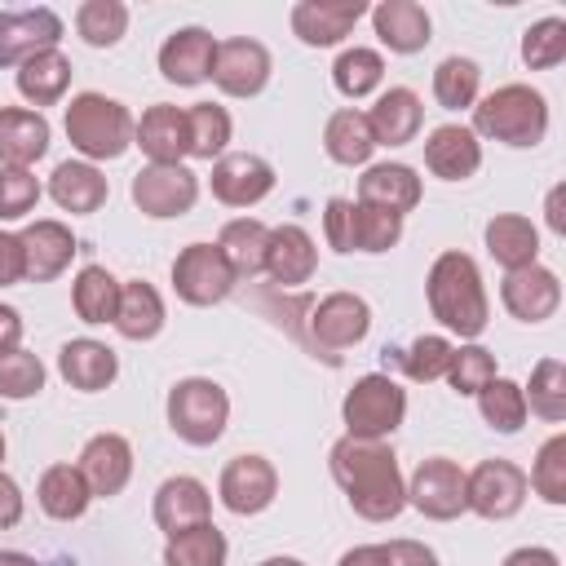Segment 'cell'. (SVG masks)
<instances>
[{"mask_svg":"<svg viewBox=\"0 0 566 566\" xmlns=\"http://www.w3.org/2000/svg\"><path fill=\"white\" fill-rule=\"evenodd\" d=\"M327 464H332V478L358 517L394 522L407 509V482H402V469H398V455L389 442L345 433L340 442H332Z\"/></svg>","mask_w":566,"mask_h":566,"instance_id":"cell-1","label":"cell"},{"mask_svg":"<svg viewBox=\"0 0 566 566\" xmlns=\"http://www.w3.org/2000/svg\"><path fill=\"white\" fill-rule=\"evenodd\" d=\"M424 296H429V314H433L447 332H455L460 340H473V336L486 332L491 301H486L478 261H473L469 252H442V256L429 265Z\"/></svg>","mask_w":566,"mask_h":566,"instance_id":"cell-2","label":"cell"},{"mask_svg":"<svg viewBox=\"0 0 566 566\" xmlns=\"http://www.w3.org/2000/svg\"><path fill=\"white\" fill-rule=\"evenodd\" d=\"M473 133L504 146H539L548 133V102L531 84H500L473 102Z\"/></svg>","mask_w":566,"mask_h":566,"instance_id":"cell-3","label":"cell"},{"mask_svg":"<svg viewBox=\"0 0 566 566\" xmlns=\"http://www.w3.org/2000/svg\"><path fill=\"white\" fill-rule=\"evenodd\" d=\"M62 128H66L71 146L88 164H97V159H119L133 146L137 119L128 115L124 102H115L106 93H75L66 115H62Z\"/></svg>","mask_w":566,"mask_h":566,"instance_id":"cell-4","label":"cell"},{"mask_svg":"<svg viewBox=\"0 0 566 566\" xmlns=\"http://www.w3.org/2000/svg\"><path fill=\"white\" fill-rule=\"evenodd\" d=\"M230 420V398L217 380L208 376H186L168 389V424L181 442L190 447H212L226 433Z\"/></svg>","mask_w":566,"mask_h":566,"instance_id":"cell-5","label":"cell"},{"mask_svg":"<svg viewBox=\"0 0 566 566\" xmlns=\"http://www.w3.org/2000/svg\"><path fill=\"white\" fill-rule=\"evenodd\" d=\"M407 416V389L385 376V371H371V376H358L354 389L345 394L340 402V420H345V433L349 438H376L385 442Z\"/></svg>","mask_w":566,"mask_h":566,"instance_id":"cell-6","label":"cell"},{"mask_svg":"<svg viewBox=\"0 0 566 566\" xmlns=\"http://www.w3.org/2000/svg\"><path fill=\"white\" fill-rule=\"evenodd\" d=\"M531 486H526V473L513 464V460H482L478 469L464 473V500L478 517L486 522H504L513 517L522 504H526Z\"/></svg>","mask_w":566,"mask_h":566,"instance_id":"cell-7","label":"cell"},{"mask_svg":"<svg viewBox=\"0 0 566 566\" xmlns=\"http://www.w3.org/2000/svg\"><path fill=\"white\" fill-rule=\"evenodd\" d=\"M234 287V270L226 265L217 243H186L172 261V292L186 305H217Z\"/></svg>","mask_w":566,"mask_h":566,"instance_id":"cell-8","label":"cell"},{"mask_svg":"<svg viewBox=\"0 0 566 566\" xmlns=\"http://www.w3.org/2000/svg\"><path fill=\"white\" fill-rule=\"evenodd\" d=\"M305 327H310V345L336 358L340 349H354V345L367 336V327H371V305H367L363 296H354V292H327V296L310 310Z\"/></svg>","mask_w":566,"mask_h":566,"instance_id":"cell-9","label":"cell"},{"mask_svg":"<svg viewBox=\"0 0 566 566\" xmlns=\"http://www.w3.org/2000/svg\"><path fill=\"white\" fill-rule=\"evenodd\" d=\"M195 199H199V177L186 164H146L133 172V203L155 221L190 212Z\"/></svg>","mask_w":566,"mask_h":566,"instance_id":"cell-10","label":"cell"},{"mask_svg":"<svg viewBox=\"0 0 566 566\" xmlns=\"http://www.w3.org/2000/svg\"><path fill=\"white\" fill-rule=\"evenodd\" d=\"M407 504L433 522H451L469 509L464 500V469L447 455H429L416 464L411 482H407Z\"/></svg>","mask_w":566,"mask_h":566,"instance_id":"cell-11","label":"cell"},{"mask_svg":"<svg viewBox=\"0 0 566 566\" xmlns=\"http://www.w3.org/2000/svg\"><path fill=\"white\" fill-rule=\"evenodd\" d=\"M226 97H256L270 84V53L261 40L234 35V40H217V57H212V75H208Z\"/></svg>","mask_w":566,"mask_h":566,"instance_id":"cell-12","label":"cell"},{"mask_svg":"<svg viewBox=\"0 0 566 566\" xmlns=\"http://www.w3.org/2000/svg\"><path fill=\"white\" fill-rule=\"evenodd\" d=\"M217 495L239 517L265 513L274 504V495H279V473H274V464L265 455H234L217 478Z\"/></svg>","mask_w":566,"mask_h":566,"instance_id":"cell-13","label":"cell"},{"mask_svg":"<svg viewBox=\"0 0 566 566\" xmlns=\"http://www.w3.org/2000/svg\"><path fill=\"white\" fill-rule=\"evenodd\" d=\"M62 18L49 4L35 9H0V66H22L27 57L57 49Z\"/></svg>","mask_w":566,"mask_h":566,"instance_id":"cell-14","label":"cell"},{"mask_svg":"<svg viewBox=\"0 0 566 566\" xmlns=\"http://www.w3.org/2000/svg\"><path fill=\"white\" fill-rule=\"evenodd\" d=\"M212 199L226 203V208H252L261 203L270 190H274V168L252 155V150H226L217 164H212Z\"/></svg>","mask_w":566,"mask_h":566,"instance_id":"cell-15","label":"cell"},{"mask_svg":"<svg viewBox=\"0 0 566 566\" xmlns=\"http://www.w3.org/2000/svg\"><path fill=\"white\" fill-rule=\"evenodd\" d=\"M500 301L504 310L517 318V323H544L557 314L562 305V283L548 265L531 261L522 270H504V283H500Z\"/></svg>","mask_w":566,"mask_h":566,"instance_id":"cell-16","label":"cell"},{"mask_svg":"<svg viewBox=\"0 0 566 566\" xmlns=\"http://www.w3.org/2000/svg\"><path fill=\"white\" fill-rule=\"evenodd\" d=\"M363 13H367L363 0H301L292 4V31L301 44L327 49V44H340Z\"/></svg>","mask_w":566,"mask_h":566,"instance_id":"cell-17","label":"cell"},{"mask_svg":"<svg viewBox=\"0 0 566 566\" xmlns=\"http://www.w3.org/2000/svg\"><path fill=\"white\" fill-rule=\"evenodd\" d=\"M75 469L84 473V482H88L93 495L111 500V495H119V491L128 486V478H133V447H128L124 433H97V438L84 442Z\"/></svg>","mask_w":566,"mask_h":566,"instance_id":"cell-18","label":"cell"},{"mask_svg":"<svg viewBox=\"0 0 566 566\" xmlns=\"http://www.w3.org/2000/svg\"><path fill=\"white\" fill-rule=\"evenodd\" d=\"M155 526L164 535H181L199 522H212V495L199 478L190 473H177V478H164L159 491H155Z\"/></svg>","mask_w":566,"mask_h":566,"instance_id":"cell-19","label":"cell"},{"mask_svg":"<svg viewBox=\"0 0 566 566\" xmlns=\"http://www.w3.org/2000/svg\"><path fill=\"white\" fill-rule=\"evenodd\" d=\"M212 57H217V40L203 27H181L159 44V71L168 84L195 88L212 75Z\"/></svg>","mask_w":566,"mask_h":566,"instance_id":"cell-20","label":"cell"},{"mask_svg":"<svg viewBox=\"0 0 566 566\" xmlns=\"http://www.w3.org/2000/svg\"><path fill=\"white\" fill-rule=\"evenodd\" d=\"M424 168L442 181H469L482 168V142L464 124H438L424 137Z\"/></svg>","mask_w":566,"mask_h":566,"instance_id":"cell-21","label":"cell"},{"mask_svg":"<svg viewBox=\"0 0 566 566\" xmlns=\"http://www.w3.org/2000/svg\"><path fill=\"white\" fill-rule=\"evenodd\" d=\"M18 239H22V261H27V279H31V283L57 279V274L71 265V256L80 252L71 226H62V221H53V217L31 221Z\"/></svg>","mask_w":566,"mask_h":566,"instance_id":"cell-22","label":"cell"},{"mask_svg":"<svg viewBox=\"0 0 566 566\" xmlns=\"http://www.w3.org/2000/svg\"><path fill=\"white\" fill-rule=\"evenodd\" d=\"M133 146H142V155L150 164H181V155H190V133H186V111L155 102L150 111H142L137 128H133Z\"/></svg>","mask_w":566,"mask_h":566,"instance_id":"cell-23","label":"cell"},{"mask_svg":"<svg viewBox=\"0 0 566 566\" xmlns=\"http://www.w3.org/2000/svg\"><path fill=\"white\" fill-rule=\"evenodd\" d=\"M318 270V248L310 239V230L301 226H274L270 230V243H265V274L279 283V287H301L310 283Z\"/></svg>","mask_w":566,"mask_h":566,"instance_id":"cell-24","label":"cell"},{"mask_svg":"<svg viewBox=\"0 0 566 566\" xmlns=\"http://www.w3.org/2000/svg\"><path fill=\"white\" fill-rule=\"evenodd\" d=\"M106 195H111V186H106L102 168L88 164V159H62V164L53 168V177H49V199H53L62 212H71V217L97 212V208L106 203Z\"/></svg>","mask_w":566,"mask_h":566,"instance_id":"cell-25","label":"cell"},{"mask_svg":"<svg viewBox=\"0 0 566 566\" xmlns=\"http://www.w3.org/2000/svg\"><path fill=\"white\" fill-rule=\"evenodd\" d=\"M57 371H62V380H66L71 389L97 394V389H106V385L119 376V358H115L111 345H102V340H93V336H75V340H66V345L57 349Z\"/></svg>","mask_w":566,"mask_h":566,"instance_id":"cell-26","label":"cell"},{"mask_svg":"<svg viewBox=\"0 0 566 566\" xmlns=\"http://www.w3.org/2000/svg\"><path fill=\"white\" fill-rule=\"evenodd\" d=\"M49 150V119L27 106H0V168H31Z\"/></svg>","mask_w":566,"mask_h":566,"instance_id":"cell-27","label":"cell"},{"mask_svg":"<svg viewBox=\"0 0 566 566\" xmlns=\"http://www.w3.org/2000/svg\"><path fill=\"white\" fill-rule=\"evenodd\" d=\"M371 27L389 53H420L433 31L424 4H416V0H380L371 9Z\"/></svg>","mask_w":566,"mask_h":566,"instance_id":"cell-28","label":"cell"},{"mask_svg":"<svg viewBox=\"0 0 566 566\" xmlns=\"http://www.w3.org/2000/svg\"><path fill=\"white\" fill-rule=\"evenodd\" d=\"M358 203L385 208L394 217L411 212L420 203V177L407 164H367V172L358 177Z\"/></svg>","mask_w":566,"mask_h":566,"instance_id":"cell-29","label":"cell"},{"mask_svg":"<svg viewBox=\"0 0 566 566\" xmlns=\"http://www.w3.org/2000/svg\"><path fill=\"white\" fill-rule=\"evenodd\" d=\"M367 124H371L376 146H407V142H416V133L424 124V106L411 88H385L376 97V106L367 111Z\"/></svg>","mask_w":566,"mask_h":566,"instance_id":"cell-30","label":"cell"},{"mask_svg":"<svg viewBox=\"0 0 566 566\" xmlns=\"http://www.w3.org/2000/svg\"><path fill=\"white\" fill-rule=\"evenodd\" d=\"M164 327V296L146 279L119 283V310H115V332L124 340H155Z\"/></svg>","mask_w":566,"mask_h":566,"instance_id":"cell-31","label":"cell"},{"mask_svg":"<svg viewBox=\"0 0 566 566\" xmlns=\"http://www.w3.org/2000/svg\"><path fill=\"white\" fill-rule=\"evenodd\" d=\"M35 500H40V509H44L53 522H75V517H84L93 491H88V482H84V473H80L75 464H49V469L40 473Z\"/></svg>","mask_w":566,"mask_h":566,"instance_id":"cell-32","label":"cell"},{"mask_svg":"<svg viewBox=\"0 0 566 566\" xmlns=\"http://www.w3.org/2000/svg\"><path fill=\"white\" fill-rule=\"evenodd\" d=\"M71 88V57L62 49H44L18 66V93L31 106H53Z\"/></svg>","mask_w":566,"mask_h":566,"instance_id":"cell-33","label":"cell"},{"mask_svg":"<svg viewBox=\"0 0 566 566\" xmlns=\"http://www.w3.org/2000/svg\"><path fill=\"white\" fill-rule=\"evenodd\" d=\"M323 150L345 164V168H358L371 159L376 150V137H371V124H367V111H354V106H340L327 115V128H323Z\"/></svg>","mask_w":566,"mask_h":566,"instance_id":"cell-34","label":"cell"},{"mask_svg":"<svg viewBox=\"0 0 566 566\" xmlns=\"http://www.w3.org/2000/svg\"><path fill=\"white\" fill-rule=\"evenodd\" d=\"M486 252L504 265V270H522L539 256V230L531 217L517 212H500L486 221Z\"/></svg>","mask_w":566,"mask_h":566,"instance_id":"cell-35","label":"cell"},{"mask_svg":"<svg viewBox=\"0 0 566 566\" xmlns=\"http://www.w3.org/2000/svg\"><path fill=\"white\" fill-rule=\"evenodd\" d=\"M265 243H270V230L252 217H234L226 221L217 248L226 256V265L234 270V279H252V274H265Z\"/></svg>","mask_w":566,"mask_h":566,"instance_id":"cell-36","label":"cell"},{"mask_svg":"<svg viewBox=\"0 0 566 566\" xmlns=\"http://www.w3.org/2000/svg\"><path fill=\"white\" fill-rule=\"evenodd\" d=\"M71 305L80 314V323H115V310H119V279L106 270V265H84L75 274V287H71Z\"/></svg>","mask_w":566,"mask_h":566,"instance_id":"cell-37","label":"cell"},{"mask_svg":"<svg viewBox=\"0 0 566 566\" xmlns=\"http://www.w3.org/2000/svg\"><path fill=\"white\" fill-rule=\"evenodd\" d=\"M226 557H230V544L212 522L168 535L164 544V566H226Z\"/></svg>","mask_w":566,"mask_h":566,"instance_id":"cell-38","label":"cell"},{"mask_svg":"<svg viewBox=\"0 0 566 566\" xmlns=\"http://www.w3.org/2000/svg\"><path fill=\"white\" fill-rule=\"evenodd\" d=\"M380 80H385V57H380L376 49L354 44V49H345V53L332 62V84H336V93H345V97H354V102L367 97V93H376Z\"/></svg>","mask_w":566,"mask_h":566,"instance_id":"cell-39","label":"cell"},{"mask_svg":"<svg viewBox=\"0 0 566 566\" xmlns=\"http://www.w3.org/2000/svg\"><path fill=\"white\" fill-rule=\"evenodd\" d=\"M186 133H190V155H195V159H221L226 146H230L234 124H230L226 106H217V102H195V106L186 111Z\"/></svg>","mask_w":566,"mask_h":566,"instance_id":"cell-40","label":"cell"},{"mask_svg":"<svg viewBox=\"0 0 566 566\" xmlns=\"http://www.w3.org/2000/svg\"><path fill=\"white\" fill-rule=\"evenodd\" d=\"M75 31L93 49H111L128 31V4L124 0H84L75 9Z\"/></svg>","mask_w":566,"mask_h":566,"instance_id":"cell-41","label":"cell"},{"mask_svg":"<svg viewBox=\"0 0 566 566\" xmlns=\"http://www.w3.org/2000/svg\"><path fill=\"white\" fill-rule=\"evenodd\" d=\"M478 88H482V71H478L473 57L451 53V57L438 62V71H433V97H438V106L464 111V106L478 102Z\"/></svg>","mask_w":566,"mask_h":566,"instance_id":"cell-42","label":"cell"},{"mask_svg":"<svg viewBox=\"0 0 566 566\" xmlns=\"http://www.w3.org/2000/svg\"><path fill=\"white\" fill-rule=\"evenodd\" d=\"M522 394H526V411H535L539 420H548V424L566 420V367L557 358H539L531 371V385Z\"/></svg>","mask_w":566,"mask_h":566,"instance_id":"cell-43","label":"cell"},{"mask_svg":"<svg viewBox=\"0 0 566 566\" xmlns=\"http://www.w3.org/2000/svg\"><path fill=\"white\" fill-rule=\"evenodd\" d=\"M473 398H478L482 420H486L495 433H517V429L526 424V394H522L517 380L495 376V380H491L486 389H478Z\"/></svg>","mask_w":566,"mask_h":566,"instance_id":"cell-44","label":"cell"},{"mask_svg":"<svg viewBox=\"0 0 566 566\" xmlns=\"http://www.w3.org/2000/svg\"><path fill=\"white\" fill-rule=\"evenodd\" d=\"M526 486L544 500V504H566V433H553L539 451L535 464L526 473Z\"/></svg>","mask_w":566,"mask_h":566,"instance_id":"cell-45","label":"cell"},{"mask_svg":"<svg viewBox=\"0 0 566 566\" xmlns=\"http://www.w3.org/2000/svg\"><path fill=\"white\" fill-rule=\"evenodd\" d=\"M402 239V217L354 199V252H389Z\"/></svg>","mask_w":566,"mask_h":566,"instance_id":"cell-46","label":"cell"},{"mask_svg":"<svg viewBox=\"0 0 566 566\" xmlns=\"http://www.w3.org/2000/svg\"><path fill=\"white\" fill-rule=\"evenodd\" d=\"M40 389H44V363L35 354H27L22 345L4 349L0 354V398L22 402V398H35Z\"/></svg>","mask_w":566,"mask_h":566,"instance_id":"cell-47","label":"cell"},{"mask_svg":"<svg viewBox=\"0 0 566 566\" xmlns=\"http://www.w3.org/2000/svg\"><path fill=\"white\" fill-rule=\"evenodd\" d=\"M566 57V22L562 18H539L522 35V62L531 71H553Z\"/></svg>","mask_w":566,"mask_h":566,"instance_id":"cell-48","label":"cell"},{"mask_svg":"<svg viewBox=\"0 0 566 566\" xmlns=\"http://www.w3.org/2000/svg\"><path fill=\"white\" fill-rule=\"evenodd\" d=\"M495 380V354L491 349H482V345H460L455 354H451V367H447V385L455 389V394H478V389H486Z\"/></svg>","mask_w":566,"mask_h":566,"instance_id":"cell-49","label":"cell"},{"mask_svg":"<svg viewBox=\"0 0 566 566\" xmlns=\"http://www.w3.org/2000/svg\"><path fill=\"white\" fill-rule=\"evenodd\" d=\"M451 354H455V345L447 340V336H416L407 349H402V371L411 376V380H442L447 376V367H451Z\"/></svg>","mask_w":566,"mask_h":566,"instance_id":"cell-50","label":"cell"},{"mask_svg":"<svg viewBox=\"0 0 566 566\" xmlns=\"http://www.w3.org/2000/svg\"><path fill=\"white\" fill-rule=\"evenodd\" d=\"M40 181L31 168H0V221H22L40 203Z\"/></svg>","mask_w":566,"mask_h":566,"instance_id":"cell-51","label":"cell"},{"mask_svg":"<svg viewBox=\"0 0 566 566\" xmlns=\"http://www.w3.org/2000/svg\"><path fill=\"white\" fill-rule=\"evenodd\" d=\"M323 234L332 252H354V199H327L323 208Z\"/></svg>","mask_w":566,"mask_h":566,"instance_id":"cell-52","label":"cell"},{"mask_svg":"<svg viewBox=\"0 0 566 566\" xmlns=\"http://www.w3.org/2000/svg\"><path fill=\"white\" fill-rule=\"evenodd\" d=\"M27 279V261H22V239L0 230V287H13Z\"/></svg>","mask_w":566,"mask_h":566,"instance_id":"cell-53","label":"cell"},{"mask_svg":"<svg viewBox=\"0 0 566 566\" xmlns=\"http://www.w3.org/2000/svg\"><path fill=\"white\" fill-rule=\"evenodd\" d=\"M385 557H389V566H438V553L420 539H389Z\"/></svg>","mask_w":566,"mask_h":566,"instance_id":"cell-54","label":"cell"},{"mask_svg":"<svg viewBox=\"0 0 566 566\" xmlns=\"http://www.w3.org/2000/svg\"><path fill=\"white\" fill-rule=\"evenodd\" d=\"M18 522H22V491L9 473H0V531H9Z\"/></svg>","mask_w":566,"mask_h":566,"instance_id":"cell-55","label":"cell"},{"mask_svg":"<svg viewBox=\"0 0 566 566\" xmlns=\"http://www.w3.org/2000/svg\"><path fill=\"white\" fill-rule=\"evenodd\" d=\"M500 566H562V557L553 548H539V544H526V548H513Z\"/></svg>","mask_w":566,"mask_h":566,"instance_id":"cell-56","label":"cell"},{"mask_svg":"<svg viewBox=\"0 0 566 566\" xmlns=\"http://www.w3.org/2000/svg\"><path fill=\"white\" fill-rule=\"evenodd\" d=\"M336 566H389V557H385V544H358V548L340 553Z\"/></svg>","mask_w":566,"mask_h":566,"instance_id":"cell-57","label":"cell"},{"mask_svg":"<svg viewBox=\"0 0 566 566\" xmlns=\"http://www.w3.org/2000/svg\"><path fill=\"white\" fill-rule=\"evenodd\" d=\"M18 340H22V314L13 305H0V354L18 349Z\"/></svg>","mask_w":566,"mask_h":566,"instance_id":"cell-58","label":"cell"},{"mask_svg":"<svg viewBox=\"0 0 566 566\" xmlns=\"http://www.w3.org/2000/svg\"><path fill=\"white\" fill-rule=\"evenodd\" d=\"M562 199H566V186H553V190H548V203H544V212H548V230H553V234H566Z\"/></svg>","mask_w":566,"mask_h":566,"instance_id":"cell-59","label":"cell"},{"mask_svg":"<svg viewBox=\"0 0 566 566\" xmlns=\"http://www.w3.org/2000/svg\"><path fill=\"white\" fill-rule=\"evenodd\" d=\"M0 566H35V557H27V553H0Z\"/></svg>","mask_w":566,"mask_h":566,"instance_id":"cell-60","label":"cell"},{"mask_svg":"<svg viewBox=\"0 0 566 566\" xmlns=\"http://www.w3.org/2000/svg\"><path fill=\"white\" fill-rule=\"evenodd\" d=\"M256 566H305L301 557H265V562H256Z\"/></svg>","mask_w":566,"mask_h":566,"instance_id":"cell-61","label":"cell"},{"mask_svg":"<svg viewBox=\"0 0 566 566\" xmlns=\"http://www.w3.org/2000/svg\"><path fill=\"white\" fill-rule=\"evenodd\" d=\"M0 460H4V433H0Z\"/></svg>","mask_w":566,"mask_h":566,"instance_id":"cell-62","label":"cell"}]
</instances>
